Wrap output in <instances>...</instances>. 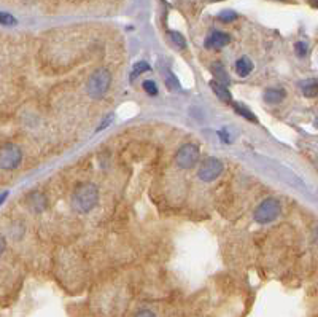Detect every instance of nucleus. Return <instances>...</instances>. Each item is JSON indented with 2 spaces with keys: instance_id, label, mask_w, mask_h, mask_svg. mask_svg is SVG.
Masks as SVG:
<instances>
[{
  "instance_id": "20",
  "label": "nucleus",
  "mask_w": 318,
  "mask_h": 317,
  "mask_svg": "<svg viewBox=\"0 0 318 317\" xmlns=\"http://www.w3.org/2000/svg\"><path fill=\"white\" fill-rule=\"evenodd\" d=\"M294 48H296V51H298L299 56H304L306 53H307V45H304L302 42H298L296 45H294Z\"/></svg>"
},
{
  "instance_id": "14",
  "label": "nucleus",
  "mask_w": 318,
  "mask_h": 317,
  "mask_svg": "<svg viewBox=\"0 0 318 317\" xmlns=\"http://www.w3.org/2000/svg\"><path fill=\"white\" fill-rule=\"evenodd\" d=\"M234 110H236L239 115H242L244 118L250 120V122H255V123L258 122V120H256V117H255V113L252 110H248L244 104H234Z\"/></svg>"
},
{
  "instance_id": "18",
  "label": "nucleus",
  "mask_w": 318,
  "mask_h": 317,
  "mask_svg": "<svg viewBox=\"0 0 318 317\" xmlns=\"http://www.w3.org/2000/svg\"><path fill=\"white\" fill-rule=\"evenodd\" d=\"M143 89L148 93V94H151V96H156L158 94V88H156V85H155V81H150V80H147V81H143Z\"/></svg>"
},
{
  "instance_id": "16",
  "label": "nucleus",
  "mask_w": 318,
  "mask_h": 317,
  "mask_svg": "<svg viewBox=\"0 0 318 317\" xmlns=\"http://www.w3.org/2000/svg\"><path fill=\"white\" fill-rule=\"evenodd\" d=\"M0 24L2 26H14L16 19H14L10 13H0Z\"/></svg>"
},
{
  "instance_id": "1",
  "label": "nucleus",
  "mask_w": 318,
  "mask_h": 317,
  "mask_svg": "<svg viewBox=\"0 0 318 317\" xmlns=\"http://www.w3.org/2000/svg\"><path fill=\"white\" fill-rule=\"evenodd\" d=\"M97 198H99V191H97V187L94 184H81L73 193V209L80 214H86L94 209V206L97 204Z\"/></svg>"
},
{
  "instance_id": "15",
  "label": "nucleus",
  "mask_w": 318,
  "mask_h": 317,
  "mask_svg": "<svg viewBox=\"0 0 318 317\" xmlns=\"http://www.w3.org/2000/svg\"><path fill=\"white\" fill-rule=\"evenodd\" d=\"M167 37H169L170 43H172L175 48L183 50V48L186 47V42H185L183 35H181V34H178V32H169V35H167Z\"/></svg>"
},
{
  "instance_id": "11",
  "label": "nucleus",
  "mask_w": 318,
  "mask_h": 317,
  "mask_svg": "<svg viewBox=\"0 0 318 317\" xmlns=\"http://www.w3.org/2000/svg\"><path fill=\"white\" fill-rule=\"evenodd\" d=\"M285 91L283 89H267L266 93H264V101L267 104H278L285 99Z\"/></svg>"
},
{
  "instance_id": "17",
  "label": "nucleus",
  "mask_w": 318,
  "mask_h": 317,
  "mask_svg": "<svg viewBox=\"0 0 318 317\" xmlns=\"http://www.w3.org/2000/svg\"><path fill=\"white\" fill-rule=\"evenodd\" d=\"M236 19H237V13H234L231 10L223 11L221 14H219V21H223V22H231V21H236Z\"/></svg>"
},
{
  "instance_id": "5",
  "label": "nucleus",
  "mask_w": 318,
  "mask_h": 317,
  "mask_svg": "<svg viewBox=\"0 0 318 317\" xmlns=\"http://www.w3.org/2000/svg\"><path fill=\"white\" fill-rule=\"evenodd\" d=\"M198 160H199V148L198 145H194V143H186V145H183L177 152V156H175V161L181 169L193 168V166L198 163Z\"/></svg>"
},
{
  "instance_id": "2",
  "label": "nucleus",
  "mask_w": 318,
  "mask_h": 317,
  "mask_svg": "<svg viewBox=\"0 0 318 317\" xmlns=\"http://www.w3.org/2000/svg\"><path fill=\"white\" fill-rule=\"evenodd\" d=\"M111 83V73L107 69H97L86 83V91L93 99H101L107 94Z\"/></svg>"
},
{
  "instance_id": "8",
  "label": "nucleus",
  "mask_w": 318,
  "mask_h": 317,
  "mask_svg": "<svg viewBox=\"0 0 318 317\" xmlns=\"http://www.w3.org/2000/svg\"><path fill=\"white\" fill-rule=\"evenodd\" d=\"M210 88L213 89V93L221 99L223 102H231L232 101V96L229 93V89L226 88V85L219 81H210Z\"/></svg>"
},
{
  "instance_id": "3",
  "label": "nucleus",
  "mask_w": 318,
  "mask_h": 317,
  "mask_svg": "<svg viewBox=\"0 0 318 317\" xmlns=\"http://www.w3.org/2000/svg\"><path fill=\"white\" fill-rule=\"evenodd\" d=\"M280 210L282 206L275 198L264 199L255 210V220L258 223H270L280 215Z\"/></svg>"
},
{
  "instance_id": "22",
  "label": "nucleus",
  "mask_w": 318,
  "mask_h": 317,
  "mask_svg": "<svg viewBox=\"0 0 318 317\" xmlns=\"http://www.w3.org/2000/svg\"><path fill=\"white\" fill-rule=\"evenodd\" d=\"M5 247H6V241H5V238L0 235V255L3 254V251H5Z\"/></svg>"
},
{
  "instance_id": "4",
  "label": "nucleus",
  "mask_w": 318,
  "mask_h": 317,
  "mask_svg": "<svg viewBox=\"0 0 318 317\" xmlns=\"http://www.w3.org/2000/svg\"><path fill=\"white\" fill-rule=\"evenodd\" d=\"M22 160V152L14 143H6L0 148V169H16Z\"/></svg>"
},
{
  "instance_id": "10",
  "label": "nucleus",
  "mask_w": 318,
  "mask_h": 317,
  "mask_svg": "<svg viewBox=\"0 0 318 317\" xmlns=\"http://www.w3.org/2000/svg\"><path fill=\"white\" fill-rule=\"evenodd\" d=\"M210 70H212V73H213V77L216 78V81L223 83V85H228V83H229V75L223 67V64H219V63L212 64Z\"/></svg>"
},
{
  "instance_id": "7",
  "label": "nucleus",
  "mask_w": 318,
  "mask_h": 317,
  "mask_svg": "<svg viewBox=\"0 0 318 317\" xmlns=\"http://www.w3.org/2000/svg\"><path fill=\"white\" fill-rule=\"evenodd\" d=\"M229 43V35L224 32L215 31L213 34H210L206 39V48L209 50H219L223 48L224 45Z\"/></svg>"
},
{
  "instance_id": "21",
  "label": "nucleus",
  "mask_w": 318,
  "mask_h": 317,
  "mask_svg": "<svg viewBox=\"0 0 318 317\" xmlns=\"http://www.w3.org/2000/svg\"><path fill=\"white\" fill-rule=\"evenodd\" d=\"M111 120H113V115H107V118H105V120H104V122H102V123H101L99 126H97V131H104V129H105V127H107V126H108V125L111 123Z\"/></svg>"
},
{
  "instance_id": "13",
  "label": "nucleus",
  "mask_w": 318,
  "mask_h": 317,
  "mask_svg": "<svg viewBox=\"0 0 318 317\" xmlns=\"http://www.w3.org/2000/svg\"><path fill=\"white\" fill-rule=\"evenodd\" d=\"M301 89H302V94L306 97H315V96H318V81H315V80L302 81Z\"/></svg>"
},
{
  "instance_id": "9",
  "label": "nucleus",
  "mask_w": 318,
  "mask_h": 317,
  "mask_svg": "<svg viewBox=\"0 0 318 317\" xmlns=\"http://www.w3.org/2000/svg\"><path fill=\"white\" fill-rule=\"evenodd\" d=\"M29 204L35 212H42V210L47 209V198L42 193H32L29 196Z\"/></svg>"
},
{
  "instance_id": "24",
  "label": "nucleus",
  "mask_w": 318,
  "mask_h": 317,
  "mask_svg": "<svg viewBox=\"0 0 318 317\" xmlns=\"http://www.w3.org/2000/svg\"><path fill=\"white\" fill-rule=\"evenodd\" d=\"M213 2H219V0H213Z\"/></svg>"
},
{
  "instance_id": "19",
  "label": "nucleus",
  "mask_w": 318,
  "mask_h": 317,
  "mask_svg": "<svg viewBox=\"0 0 318 317\" xmlns=\"http://www.w3.org/2000/svg\"><path fill=\"white\" fill-rule=\"evenodd\" d=\"M150 70V65H148V63H145V61H140V63H137L135 64V67H134V72L135 73H143V72H148Z\"/></svg>"
},
{
  "instance_id": "12",
  "label": "nucleus",
  "mask_w": 318,
  "mask_h": 317,
  "mask_svg": "<svg viewBox=\"0 0 318 317\" xmlns=\"http://www.w3.org/2000/svg\"><path fill=\"white\" fill-rule=\"evenodd\" d=\"M253 70V64L248 58H240L236 63V72L239 73V77H247V75Z\"/></svg>"
},
{
  "instance_id": "23",
  "label": "nucleus",
  "mask_w": 318,
  "mask_h": 317,
  "mask_svg": "<svg viewBox=\"0 0 318 317\" xmlns=\"http://www.w3.org/2000/svg\"><path fill=\"white\" fill-rule=\"evenodd\" d=\"M6 198H8V191H5V193H2L0 194V206L3 204V202L6 201Z\"/></svg>"
},
{
  "instance_id": "6",
  "label": "nucleus",
  "mask_w": 318,
  "mask_h": 317,
  "mask_svg": "<svg viewBox=\"0 0 318 317\" xmlns=\"http://www.w3.org/2000/svg\"><path fill=\"white\" fill-rule=\"evenodd\" d=\"M223 172V163L218 158H207L199 168V179L204 182H212Z\"/></svg>"
}]
</instances>
